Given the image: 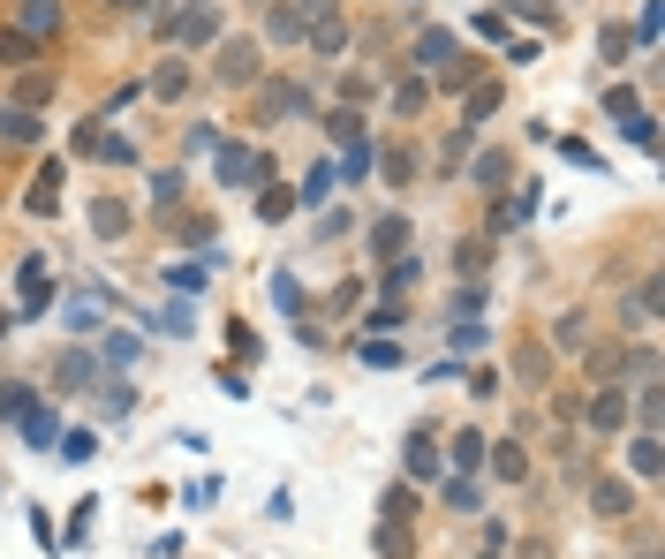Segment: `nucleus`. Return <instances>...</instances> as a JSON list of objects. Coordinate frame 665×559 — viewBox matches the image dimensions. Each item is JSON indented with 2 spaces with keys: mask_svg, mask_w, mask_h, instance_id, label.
<instances>
[{
  "mask_svg": "<svg viewBox=\"0 0 665 559\" xmlns=\"http://www.w3.org/2000/svg\"><path fill=\"white\" fill-rule=\"evenodd\" d=\"M597 46H605V61H628V46H635V38H628V31H613V23H605V38H597Z\"/></svg>",
  "mask_w": 665,
  "mask_h": 559,
  "instance_id": "obj_41",
  "label": "nucleus"
},
{
  "mask_svg": "<svg viewBox=\"0 0 665 559\" xmlns=\"http://www.w3.org/2000/svg\"><path fill=\"white\" fill-rule=\"evenodd\" d=\"M303 38H310V53H318V61L348 53V23H341V16H310V23H303Z\"/></svg>",
  "mask_w": 665,
  "mask_h": 559,
  "instance_id": "obj_4",
  "label": "nucleus"
},
{
  "mask_svg": "<svg viewBox=\"0 0 665 559\" xmlns=\"http://www.w3.org/2000/svg\"><path fill=\"white\" fill-rule=\"evenodd\" d=\"M424 99H431V84H401V91H393V106H401V114H424Z\"/></svg>",
  "mask_w": 665,
  "mask_h": 559,
  "instance_id": "obj_36",
  "label": "nucleus"
},
{
  "mask_svg": "<svg viewBox=\"0 0 665 559\" xmlns=\"http://www.w3.org/2000/svg\"><path fill=\"white\" fill-rule=\"evenodd\" d=\"M386 288L401 295V288H416V257H393V272H386Z\"/></svg>",
  "mask_w": 665,
  "mask_h": 559,
  "instance_id": "obj_40",
  "label": "nucleus"
},
{
  "mask_svg": "<svg viewBox=\"0 0 665 559\" xmlns=\"http://www.w3.org/2000/svg\"><path fill=\"white\" fill-rule=\"evenodd\" d=\"M167 38H182V46H212V38H220V8H212V0H182V8L167 16Z\"/></svg>",
  "mask_w": 665,
  "mask_h": 559,
  "instance_id": "obj_1",
  "label": "nucleus"
},
{
  "mask_svg": "<svg viewBox=\"0 0 665 559\" xmlns=\"http://www.w3.org/2000/svg\"><path fill=\"white\" fill-rule=\"evenodd\" d=\"M91 152H99L106 167H129V159H137V144H129V136H106V129H99V144H91Z\"/></svg>",
  "mask_w": 665,
  "mask_h": 559,
  "instance_id": "obj_20",
  "label": "nucleus"
},
{
  "mask_svg": "<svg viewBox=\"0 0 665 559\" xmlns=\"http://www.w3.org/2000/svg\"><path fill=\"white\" fill-rule=\"evenodd\" d=\"M469 76H477V61H461V53H446V61H439V84H446V91H461Z\"/></svg>",
  "mask_w": 665,
  "mask_h": 559,
  "instance_id": "obj_26",
  "label": "nucleus"
},
{
  "mask_svg": "<svg viewBox=\"0 0 665 559\" xmlns=\"http://www.w3.org/2000/svg\"><path fill=\"white\" fill-rule=\"evenodd\" d=\"M378 552H386V559H409V552H416L409 522H386V529H378Z\"/></svg>",
  "mask_w": 665,
  "mask_h": 559,
  "instance_id": "obj_19",
  "label": "nucleus"
},
{
  "mask_svg": "<svg viewBox=\"0 0 665 559\" xmlns=\"http://www.w3.org/2000/svg\"><path fill=\"white\" fill-rule=\"evenodd\" d=\"M363 363H371V371H393V363H401V356H393L386 340H363Z\"/></svg>",
  "mask_w": 665,
  "mask_h": 559,
  "instance_id": "obj_42",
  "label": "nucleus"
},
{
  "mask_svg": "<svg viewBox=\"0 0 665 559\" xmlns=\"http://www.w3.org/2000/svg\"><path fill=\"white\" fill-rule=\"evenodd\" d=\"M0 61H8V68H31V38H23V31H0Z\"/></svg>",
  "mask_w": 665,
  "mask_h": 559,
  "instance_id": "obj_28",
  "label": "nucleus"
},
{
  "mask_svg": "<svg viewBox=\"0 0 665 559\" xmlns=\"http://www.w3.org/2000/svg\"><path fill=\"white\" fill-rule=\"evenodd\" d=\"M590 431H628V401H620V386L590 393Z\"/></svg>",
  "mask_w": 665,
  "mask_h": 559,
  "instance_id": "obj_6",
  "label": "nucleus"
},
{
  "mask_svg": "<svg viewBox=\"0 0 665 559\" xmlns=\"http://www.w3.org/2000/svg\"><path fill=\"white\" fill-rule=\"evenodd\" d=\"M0 144H16V152L38 144V114H31V106H0Z\"/></svg>",
  "mask_w": 665,
  "mask_h": 559,
  "instance_id": "obj_9",
  "label": "nucleus"
},
{
  "mask_svg": "<svg viewBox=\"0 0 665 559\" xmlns=\"http://www.w3.org/2000/svg\"><path fill=\"white\" fill-rule=\"evenodd\" d=\"M454 265H461V280H484V272H492V242H484V235H461Z\"/></svg>",
  "mask_w": 665,
  "mask_h": 559,
  "instance_id": "obj_12",
  "label": "nucleus"
},
{
  "mask_svg": "<svg viewBox=\"0 0 665 559\" xmlns=\"http://www.w3.org/2000/svg\"><path fill=\"white\" fill-rule=\"evenodd\" d=\"M401 242H409V220H401V212H386V220L371 227V250H378V257H401Z\"/></svg>",
  "mask_w": 665,
  "mask_h": 559,
  "instance_id": "obj_13",
  "label": "nucleus"
},
{
  "mask_svg": "<svg viewBox=\"0 0 665 559\" xmlns=\"http://www.w3.org/2000/svg\"><path fill=\"white\" fill-rule=\"evenodd\" d=\"M469 174H477V189H507V174H514V167H507V152H484Z\"/></svg>",
  "mask_w": 665,
  "mask_h": 559,
  "instance_id": "obj_18",
  "label": "nucleus"
},
{
  "mask_svg": "<svg viewBox=\"0 0 665 559\" xmlns=\"http://www.w3.org/2000/svg\"><path fill=\"white\" fill-rule=\"evenodd\" d=\"M91 235H99V242H121V235H129V204H121V197H99V204H91Z\"/></svg>",
  "mask_w": 665,
  "mask_h": 559,
  "instance_id": "obj_5",
  "label": "nucleus"
},
{
  "mask_svg": "<svg viewBox=\"0 0 665 559\" xmlns=\"http://www.w3.org/2000/svg\"><path fill=\"white\" fill-rule=\"evenodd\" d=\"M16 91H23V106H38V99H53V76H46V68H31Z\"/></svg>",
  "mask_w": 665,
  "mask_h": 559,
  "instance_id": "obj_34",
  "label": "nucleus"
},
{
  "mask_svg": "<svg viewBox=\"0 0 665 559\" xmlns=\"http://www.w3.org/2000/svg\"><path fill=\"white\" fill-rule=\"evenodd\" d=\"M552 333H560V348H582V340H590V310H567Z\"/></svg>",
  "mask_w": 665,
  "mask_h": 559,
  "instance_id": "obj_23",
  "label": "nucleus"
},
{
  "mask_svg": "<svg viewBox=\"0 0 665 559\" xmlns=\"http://www.w3.org/2000/svg\"><path fill=\"white\" fill-rule=\"evenodd\" d=\"M658 461H665V454H658V431H643V439L628 446V469H635V476H658Z\"/></svg>",
  "mask_w": 665,
  "mask_h": 559,
  "instance_id": "obj_17",
  "label": "nucleus"
},
{
  "mask_svg": "<svg viewBox=\"0 0 665 559\" xmlns=\"http://www.w3.org/2000/svg\"><path fill=\"white\" fill-rule=\"evenodd\" d=\"M446 499H454V507H477V476L454 469V476H446Z\"/></svg>",
  "mask_w": 665,
  "mask_h": 559,
  "instance_id": "obj_31",
  "label": "nucleus"
},
{
  "mask_svg": "<svg viewBox=\"0 0 665 559\" xmlns=\"http://www.w3.org/2000/svg\"><path fill=\"white\" fill-rule=\"evenodd\" d=\"M257 38H227L220 46V84H257Z\"/></svg>",
  "mask_w": 665,
  "mask_h": 559,
  "instance_id": "obj_3",
  "label": "nucleus"
},
{
  "mask_svg": "<svg viewBox=\"0 0 665 559\" xmlns=\"http://www.w3.org/2000/svg\"><path fill=\"white\" fill-rule=\"evenodd\" d=\"M439 469H446V454L424 439V431H416V439H409V476H439Z\"/></svg>",
  "mask_w": 665,
  "mask_h": 559,
  "instance_id": "obj_15",
  "label": "nucleus"
},
{
  "mask_svg": "<svg viewBox=\"0 0 665 559\" xmlns=\"http://www.w3.org/2000/svg\"><path fill=\"white\" fill-rule=\"evenodd\" d=\"M590 507H597V514H628V507H635V492H628V484H613V476H605V484H597V492H590Z\"/></svg>",
  "mask_w": 665,
  "mask_h": 559,
  "instance_id": "obj_16",
  "label": "nucleus"
},
{
  "mask_svg": "<svg viewBox=\"0 0 665 559\" xmlns=\"http://www.w3.org/2000/svg\"><path fill=\"white\" fill-rule=\"evenodd\" d=\"M265 38H280V46H295V38H303V8H295V0H280V8H265Z\"/></svg>",
  "mask_w": 665,
  "mask_h": 559,
  "instance_id": "obj_11",
  "label": "nucleus"
},
{
  "mask_svg": "<svg viewBox=\"0 0 665 559\" xmlns=\"http://www.w3.org/2000/svg\"><path fill=\"white\" fill-rule=\"evenodd\" d=\"M106 363H114V371H129V363H137V340L114 333V340H106Z\"/></svg>",
  "mask_w": 665,
  "mask_h": 559,
  "instance_id": "obj_35",
  "label": "nucleus"
},
{
  "mask_svg": "<svg viewBox=\"0 0 665 559\" xmlns=\"http://www.w3.org/2000/svg\"><path fill=\"white\" fill-rule=\"evenodd\" d=\"M61 31V0H23V38H53Z\"/></svg>",
  "mask_w": 665,
  "mask_h": 559,
  "instance_id": "obj_10",
  "label": "nucleus"
},
{
  "mask_svg": "<svg viewBox=\"0 0 665 559\" xmlns=\"http://www.w3.org/2000/svg\"><path fill=\"white\" fill-rule=\"evenodd\" d=\"M378 167H386V182H393V189H409V182H416V167H424V159H416L409 144H393V152L378 159Z\"/></svg>",
  "mask_w": 665,
  "mask_h": 559,
  "instance_id": "obj_14",
  "label": "nucleus"
},
{
  "mask_svg": "<svg viewBox=\"0 0 665 559\" xmlns=\"http://www.w3.org/2000/svg\"><path fill=\"white\" fill-rule=\"evenodd\" d=\"M265 114H273V121L310 114V91H303V84H265Z\"/></svg>",
  "mask_w": 665,
  "mask_h": 559,
  "instance_id": "obj_8",
  "label": "nucleus"
},
{
  "mask_svg": "<svg viewBox=\"0 0 665 559\" xmlns=\"http://www.w3.org/2000/svg\"><path fill=\"white\" fill-rule=\"evenodd\" d=\"M257 212H265V220H288V212H295V189H265V197H257Z\"/></svg>",
  "mask_w": 665,
  "mask_h": 559,
  "instance_id": "obj_32",
  "label": "nucleus"
},
{
  "mask_svg": "<svg viewBox=\"0 0 665 559\" xmlns=\"http://www.w3.org/2000/svg\"><path fill=\"white\" fill-rule=\"evenodd\" d=\"M325 129L341 136V144H356V136H363V121H356V106H333V114H325Z\"/></svg>",
  "mask_w": 665,
  "mask_h": 559,
  "instance_id": "obj_27",
  "label": "nucleus"
},
{
  "mask_svg": "<svg viewBox=\"0 0 665 559\" xmlns=\"http://www.w3.org/2000/svg\"><path fill=\"white\" fill-rule=\"evenodd\" d=\"M265 152H250V144H220V182H235V189H257L265 182Z\"/></svg>",
  "mask_w": 665,
  "mask_h": 559,
  "instance_id": "obj_2",
  "label": "nucleus"
},
{
  "mask_svg": "<svg viewBox=\"0 0 665 559\" xmlns=\"http://www.w3.org/2000/svg\"><path fill=\"white\" fill-rule=\"evenodd\" d=\"M446 53H454V38H446V31H424V38H416V61H424V68H439Z\"/></svg>",
  "mask_w": 665,
  "mask_h": 559,
  "instance_id": "obj_24",
  "label": "nucleus"
},
{
  "mask_svg": "<svg viewBox=\"0 0 665 559\" xmlns=\"http://www.w3.org/2000/svg\"><path fill=\"white\" fill-rule=\"evenodd\" d=\"M152 91H159V99H182V91H189V68H182V61H167V68L152 76Z\"/></svg>",
  "mask_w": 665,
  "mask_h": 559,
  "instance_id": "obj_22",
  "label": "nucleus"
},
{
  "mask_svg": "<svg viewBox=\"0 0 665 559\" xmlns=\"http://www.w3.org/2000/svg\"><path fill=\"white\" fill-rule=\"evenodd\" d=\"M446 454H454V469H477V461H484V439H477V431H461Z\"/></svg>",
  "mask_w": 665,
  "mask_h": 559,
  "instance_id": "obj_25",
  "label": "nucleus"
},
{
  "mask_svg": "<svg viewBox=\"0 0 665 559\" xmlns=\"http://www.w3.org/2000/svg\"><path fill=\"white\" fill-rule=\"evenodd\" d=\"M658 416H665V401H658V378H650V386L635 393V424H643V431H658Z\"/></svg>",
  "mask_w": 665,
  "mask_h": 559,
  "instance_id": "obj_21",
  "label": "nucleus"
},
{
  "mask_svg": "<svg viewBox=\"0 0 665 559\" xmlns=\"http://www.w3.org/2000/svg\"><path fill=\"white\" fill-rule=\"evenodd\" d=\"M53 182H61V167H46V174H38V189H31V212H53V204H61V189H53Z\"/></svg>",
  "mask_w": 665,
  "mask_h": 559,
  "instance_id": "obj_29",
  "label": "nucleus"
},
{
  "mask_svg": "<svg viewBox=\"0 0 665 559\" xmlns=\"http://www.w3.org/2000/svg\"><path fill=\"white\" fill-rule=\"evenodd\" d=\"M325 189H333V167H310V182H303V189H295V197H303V204H318V197H325Z\"/></svg>",
  "mask_w": 665,
  "mask_h": 559,
  "instance_id": "obj_38",
  "label": "nucleus"
},
{
  "mask_svg": "<svg viewBox=\"0 0 665 559\" xmlns=\"http://www.w3.org/2000/svg\"><path fill=\"white\" fill-rule=\"evenodd\" d=\"M61 386H91V356H61Z\"/></svg>",
  "mask_w": 665,
  "mask_h": 559,
  "instance_id": "obj_39",
  "label": "nucleus"
},
{
  "mask_svg": "<svg viewBox=\"0 0 665 559\" xmlns=\"http://www.w3.org/2000/svg\"><path fill=\"white\" fill-rule=\"evenodd\" d=\"M484 461H492V476H499V484H522V476H529V454H522V446H514V439L484 446Z\"/></svg>",
  "mask_w": 665,
  "mask_h": 559,
  "instance_id": "obj_7",
  "label": "nucleus"
},
{
  "mask_svg": "<svg viewBox=\"0 0 665 559\" xmlns=\"http://www.w3.org/2000/svg\"><path fill=\"white\" fill-rule=\"evenodd\" d=\"M628 318H658V280H643V288L628 295Z\"/></svg>",
  "mask_w": 665,
  "mask_h": 559,
  "instance_id": "obj_33",
  "label": "nucleus"
},
{
  "mask_svg": "<svg viewBox=\"0 0 665 559\" xmlns=\"http://www.w3.org/2000/svg\"><path fill=\"white\" fill-rule=\"evenodd\" d=\"M499 114V84H477L469 91V121H492Z\"/></svg>",
  "mask_w": 665,
  "mask_h": 559,
  "instance_id": "obj_30",
  "label": "nucleus"
},
{
  "mask_svg": "<svg viewBox=\"0 0 665 559\" xmlns=\"http://www.w3.org/2000/svg\"><path fill=\"white\" fill-rule=\"evenodd\" d=\"M409 514H416V492H401V484H393V492H386V522H409Z\"/></svg>",
  "mask_w": 665,
  "mask_h": 559,
  "instance_id": "obj_37",
  "label": "nucleus"
},
{
  "mask_svg": "<svg viewBox=\"0 0 665 559\" xmlns=\"http://www.w3.org/2000/svg\"><path fill=\"white\" fill-rule=\"evenodd\" d=\"M114 8H144V0H114Z\"/></svg>",
  "mask_w": 665,
  "mask_h": 559,
  "instance_id": "obj_43",
  "label": "nucleus"
}]
</instances>
